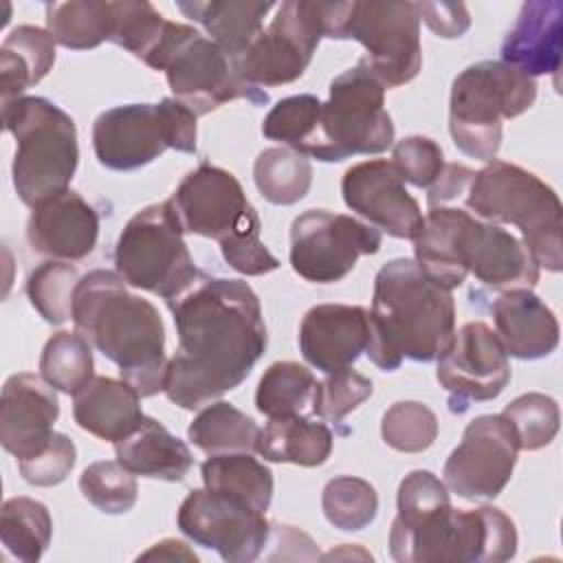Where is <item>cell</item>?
I'll list each match as a JSON object with an SVG mask.
<instances>
[{"label":"cell","mask_w":563,"mask_h":563,"mask_svg":"<svg viewBox=\"0 0 563 563\" xmlns=\"http://www.w3.org/2000/svg\"><path fill=\"white\" fill-rule=\"evenodd\" d=\"M196 114L174 97L158 103H128L101 112L92 125L97 161L112 172L150 165L165 150L196 152Z\"/></svg>","instance_id":"obj_13"},{"label":"cell","mask_w":563,"mask_h":563,"mask_svg":"<svg viewBox=\"0 0 563 563\" xmlns=\"http://www.w3.org/2000/svg\"><path fill=\"white\" fill-rule=\"evenodd\" d=\"M383 235L345 213L308 209L290 227V266L306 282L334 284L354 271L358 257L380 251Z\"/></svg>","instance_id":"obj_16"},{"label":"cell","mask_w":563,"mask_h":563,"mask_svg":"<svg viewBox=\"0 0 563 563\" xmlns=\"http://www.w3.org/2000/svg\"><path fill=\"white\" fill-rule=\"evenodd\" d=\"M438 383L449 394V409L464 413L473 402L497 398L510 383V363L497 334L482 321L464 323L438 356Z\"/></svg>","instance_id":"obj_19"},{"label":"cell","mask_w":563,"mask_h":563,"mask_svg":"<svg viewBox=\"0 0 563 563\" xmlns=\"http://www.w3.org/2000/svg\"><path fill=\"white\" fill-rule=\"evenodd\" d=\"M413 253L416 264L449 290L462 286L468 273L495 290L532 288L539 282V266L523 242L455 207L429 209Z\"/></svg>","instance_id":"obj_4"},{"label":"cell","mask_w":563,"mask_h":563,"mask_svg":"<svg viewBox=\"0 0 563 563\" xmlns=\"http://www.w3.org/2000/svg\"><path fill=\"white\" fill-rule=\"evenodd\" d=\"M81 495L106 515H123L134 508L139 484L134 473L112 460L92 462L79 477Z\"/></svg>","instance_id":"obj_41"},{"label":"cell","mask_w":563,"mask_h":563,"mask_svg":"<svg viewBox=\"0 0 563 563\" xmlns=\"http://www.w3.org/2000/svg\"><path fill=\"white\" fill-rule=\"evenodd\" d=\"M325 2L286 0L253 44L233 59V70L249 86H284L308 68L323 37Z\"/></svg>","instance_id":"obj_15"},{"label":"cell","mask_w":563,"mask_h":563,"mask_svg":"<svg viewBox=\"0 0 563 563\" xmlns=\"http://www.w3.org/2000/svg\"><path fill=\"white\" fill-rule=\"evenodd\" d=\"M59 418L55 387L42 376L20 372L7 378L0 396V442L13 457L24 460L42 451Z\"/></svg>","instance_id":"obj_21"},{"label":"cell","mask_w":563,"mask_h":563,"mask_svg":"<svg viewBox=\"0 0 563 563\" xmlns=\"http://www.w3.org/2000/svg\"><path fill=\"white\" fill-rule=\"evenodd\" d=\"M321 508L325 519L345 532H356L367 528L378 512L376 488L352 475L334 477L325 484L321 495Z\"/></svg>","instance_id":"obj_39"},{"label":"cell","mask_w":563,"mask_h":563,"mask_svg":"<svg viewBox=\"0 0 563 563\" xmlns=\"http://www.w3.org/2000/svg\"><path fill=\"white\" fill-rule=\"evenodd\" d=\"M46 31L55 44L70 51H88L110 42L114 29L112 2L70 0L46 2Z\"/></svg>","instance_id":"obj_31"},{"label":"cell","mask_w":563,"mask_h":563,"mask_svg":"<svg viewBox=\"0 0 563 563\" xmlns=\"http://www.w3.org/2000/svg\"><path fill=\"white\" fill-rule=\"evenodd\" d=\"M167 306L178 350L167 361L163 391L180 409L196 411L242 385L266 352L262 306L244 279L207 273Z\"/></svg>","instance_id":"obj_1"},{"label":"cell","mask_w":563,"mask_h":563,"mask_svg":"<svg viewBox=\"0 0 563 563\" xmlns=\"http://www.w3.org/2000/svg\"><path fill=\"white\" fill-rule=\"evenodd\" d=\"M77 462V449L64 433H53L48 444L31 457L18 460V468L24 482L33 486H57L62 484Z\"/></svg>","instance_id":"obj_47"},{"label":"cell","mask_w":563,"mask_h":563,"mask_svg":"<svg viewBox=\"0 0 563 563\" xmlns=\"http://www.w3.org/2000/svg\"><path fill=\"white\" fill-rule=\"evenodd\" d=\"M114 453L130 473L163 482H183L194 464L189 446L147 416L134 433L114 442Z\"/></svg>","instance_id":"obj_27"},{"label":"cell","mask_w":563,"mask_h":563,"mask_svg":"<svg viewBox=\"0 0 563 563\" xmlns=\"http://www.w3.org/2000/svg\"><path fill=\"white\" fill-rule=\"evenodd\" d=\"M26 238L35 253L55 260H84L99 238V216L77 191L66 189L33 207Z\"/></svg>","instance_id":"obj_23"},{"label":"cell","mask_w":563,"mask_h":563,"mask_svg":"<svg viewBox=\"0 0 563 563\" xmlns=\"http://www.w3.org/2000/svg\"><path fill=\"white\" fill-rule=\"evenodd\" d=\"M343 202L391 238L416 240L424 216L391 161L374 158L352 165L341 180Z\"/></svg>","instance_id":"obj_20"},{"label":"cell","mask_w":563,"mask_h":563,"mask_svg":"<svg viewBox=\"0 0 563 563\" xmlns=\"http://www.w3.org/2000/svg\"><path fill=\"white\" fill-rule=\"evenodd\" d=\"M418 18L444 40L462 37L471 26V15L462 2H416Z\"/></svg>","instance_id":"obj_48"},{"label":"cell","mask_w":563,"mask_h":563,"mask_svg":"<svg viewBox=\"0 0 563 563\" xmlns=\"http://www.w3.org/2000/svg\"><path fill=\"white\" fill-rule=\"evenodd\" d=\"M169 205L183 231L216 240L233 271L257 277L279 266L260 238L257 211L231 172L209 163L198 165L180 180Z\"/></svg>","instance_id":"obj_5"},{"label":"cell","mask_w":563,"mask_h":563,"mask_svg":"<svg viewBox=\"0 0 563 563\" xmlns=\"http://www.w3.org/2000/svg\"><path fill=\"white\" fill-rule=\"evenodd\" d=\"M519 442L501 413L471 420L444 462V484L462 499H495L512 477Z\"/></svg>","instance_id":"obj_18"},{"label":"cell","mask_w":563,"mask_h":563,"mask_svg":"<svg viewBox=\"0 0 563 563\" xmlns=\"http://www.w3.org/2000/svg\"><path fill=\"white\" fill-rule=\"evenodd\" d=\"M563 51V4L528 0L501 44V62L528 77L556 75Z\"/></svg>","instance_id":"obj_24"},{"label":"cell","mask_w":563,"mask_h":563,"mask_svg":"<svg viewBox=\"0 0 563 563\" xmlns=\"http://www.w3.org/2000/svg\"><path fill=\"white\" fill-rule=\"evenodd\" d=\"M380 435L400 453H422L438 438V418L424 402L400 400L383 413Z\"/></svg>","instance_id":"obj_43"},{"label":"cell","mask_w":563,"mask_h":563,"mask_svg":"<svg viewBox=\"0 0 563 563\" xmlns=\"http://www.w3.org/2000/svg\"><path fill=\"white\" fill-rule=\"evenodd\" d=\"M394 143V123L385 110V86L361 57L336 75L328 101L299 154L321 163H339L354 154H380Z\"/></svg>","instance_id":"obj_10"},{"label":"cell","mask_w":563,"mask_h":563,"mask_svg":"<svg viewBox=\"0 0 563 563\" xmlns=\"http://www.w3.org/2000/svg\"><path fill=\"white\" fill-rule=\"evenodd\" d=\"M2 123L15 139L13 187L31 209L68 189L77 161V128L70 114L46 97L2 103Z\"/></svg>","instance_id":"obj_8"},{"label":"cell","mask_w":563,"mask_h":563,"mask_svg":"<svg viewBox=\"0 0 563 563\" xmlns=\"http://www.w3.org/2000/svg\"><path fill=\"white\" fill-rule=\"evenodd\" d=\"M391 165L400 174V178L413 187L429 189L440 172L444 169L442 147L429 136H405L394 145Z\"/></svg>","instance_id":"obj_46"},{"label":"cell","mask_w":563,"mask_h":563,"mask_svg":"<svg viewBox=\"0 0 563 563\" xmlns=\"http://www.w3.org/2000/svg\"><path fill=\"white\" fill-rule=\"evenodd\" d=\"M139 559H158V561H198L194 550H189L187 543L176 541V539H163L154 543L147 552H143Z\"/></svg>","instance_id":"obj_50"},{"label":"cell","mask_w":563,"mask_h":563,"mask_svg":"<svg viewBox=\"0 0 563 563\" xmlns=\"http://www.w3.org/2000/svg\"><path fill=\"white\" fill-rule=\"evenodd\" d=\"M367 325L365 354L383 372L398 369L402 358L429 363L455 334V301L416 260L396 257L374 277Z\"/></svg>","instance_id":"obj_3"},{"label":"cell","mask_w":563,"mask_h":563,"mask_svg":"<svg viewBox=\"0 0 563 563\" xmlns=\"http://www.w3.org/2000/svg\"><path fill=\"white\" fill-rule=\"evenodd\" d=\"M185 18L205 26L209 37L229 55L238 59L253 40L264 31V18L275 2L255 0H211V2H176Z\"/></svg>","instance_id":"obj_28"},{"label":"cell","mask_w":563,"mask_h":563,"mask_svg":"<svg viewBox=\"0 0 563 563\" xmlns=\"http://www.w3.org/2000/svg\"><path fill=\"white\" fill-rule=\"evenodd\" d=\"M79 279L75 266L62 260H51L31 271L26 279V297L46 323L59 325L73 319V301Z\"/></svg>","instance_id":"obj_38"},{"label":"cell","mask_w":563,"mask_h":563,"mask_svg":"<svg viewBox=\"0 0 563 563\" xmlns=\"http://www.w3.org/2000/svg\"><path fill=\"white\" fill-rule=\"evenodd\" d=\"M253 178L264 200L288 207L308 194L312 185V165L292 147H266L255 158Z\"/></svg>","instance_id":"obj_36"},{"label":"cell","mask_w":563,"mask_h":563,"mask_svg":"<svg viewBox=\"0 0 563 563\" xmlns=\"http://www.w3.org/2000/svg\"><path fill=\"white\" fill-rule=\"evenodd\" d=\"M55 64V40L48 31L31 24L15 26L0 46V95L2 103L22 97L40 84Z\"/></svg>","instance_id":"obj_29"},{"label":"cell","mask_w":563,"mask_h":563,"mask_svg":"<svg viewBox=\"0 0 563 563\" xmlns=\"http://www.w3.org/2000/svg\"><path fill=\"white\" fill-rule=\"evenodd\" d=\"M75 422L106 442H119L134 433L143 422L141 396L123 378L95 376L79 394L73 396Z\"/></svg>","instance_id":"obj_26"},{"label":"cell","mask_w":563,"mask_h":563,"mask_svg":"<svg viewBox=\"0 0 563 563\" xmlns=\"http://www.w3.org/2000/svg\"><path fill=\"white\" fill-rule=\"evenodd\" d=\"M260 427L227 400H213L187 427V438L207 455L255 451Z\"/></svg>","instance_id":"obj_33"},{"label":"cell","mask_w":563,"mask_h":563,"mask_svg":"<svg viewBox=\"0 0 563 563\" xmlns=\"http://www.w3.org/2000/svg\"><path fill=\"white\" fill-rule=\"evenodd\" d=\"M321 101L314 95H292L279 99L262 121V134L299 152L314 130Z\"/></svg>","instance_id":"obj_44"},{"label":"cell","mask_w":563,"mask_h":563,"mask_svg":"<svg viewBox=\"0 0 563 563\" xmlns=\"http://www.w3.org/2000/svg\"><path fill=\"white\" fill-rule=\"evenodd\" d=\"M200 473L207 488L238 497L266 515L273 499V473L251 453L209 455Z\"/></svg>","instance_id":"obj_32"},{"label":"cell","mask_w":563,"mask_h":563,"mask_svg":"<svg viewBox=\"0 0 563 563\" xmlns=\"http://www.w3.org/2000/svg\"><path fill=\"white\" fill-rule=\"evenodd\" d=\"M367 310L347 303H319L299 325V350L308 365L323 374L350 367L365 352Z\"/></svg>","instance_id":"obj_22"},{"label":"cell","mask_w":563,"mask_h":563,"mask_svg":"<svg viewBox=\"0 0 563 563\" xmlns=\"http://www.w3.org/2000/svg\"><path fill=\"white\" fill-rule=\"evenodd\" d=\"M169 200L134 213L114 246L117 273L128 286L176 301L200 277Z\"/></svg>","instance_id":"obj_14"},{"label":"cell","mask_w":563,"mask_h":563,"mask_svg":"<svg viewBox=\"0 0 563 563\" xmlns=\"http://www.w3.org/2000/svg\"><path fill=\"white\" fill-rule=\"evenodd\" d=\"M464 205L490 224H515L537 266L550 273L563 268L561 200L537 174L495 158L475 172Z\"/></svg>","instance_id":"obj_7"},{"label":"cell","mask_w":563,"mask_h":563,"mask_svg":"<svg viewBox=\"0 0 563 563\" xmlns=\"http://www.w3.org/2000/svg\"><path fill=\"white\" fill-rule=\"evenodd\" d=\"M40 372L48 385L75 396L95 378L92 345L79 332H55L42 350Z\"/></svg>","instance_id":"obj_37"},{"label":"cell","mask_w":563,"mask_h":563,"mask_svg":"<svg viewBox=\"0 0 563 563\" xmlns=\"http://www.w3.org/2000/svg\"><path fill=\"white\" fill-rule=\"evenodd\" d=\"M490 314L508 356L537 361L550 356L559 345V321L530 288L504 290L493 301Z\"/></svg>","instance_id":"obj_25"},{"label":"cell","mask_w":563,"mask_h":563,"mask_svg":"<svg viewBox=\"0 0 563 563\" xmlns=\"http://www.w3.org/2000/svg\"><path fill=\"white\" fill-rule=\"evenodd\" d=\"M53 519L42 501L31 497H11L0 512V541L4 550L22 561L35 563L51 543Z\"/></svg>","instance_id":"obj_35"},{"label":"cell","mask_w":563,"mask_h":563,"mask_svg":"<svg viewBox=\"0 0 563 563\" xmlns=\"http://www.w3.org/2000/svg\"><path fill=\"white\" fill-rule=\"evenodd\" d=\"M389 554L398 563H501L517 554V528L495 506L457 510L451 501L396 515Z\"/></svg>","instance_id":"obj_6"},{"label":"cell","mask_w":563,"mask_h":563,"mask_svg":"<svg viewBox=\"0 0 563 563\" xmlns=\"http://www.w3.org/2000/svg\"><path fill=\"white\" fill-rule=\"evenodd\" d=\"M334 435L323 422L306 416L271 418L260 429L255 451L266 462H286L297 466H321L332 453Z\"/></svg>","instance_id":"obj_30"},{"label":"cell","mask_w":563,"mask_h":563,"mask_svg":"<svg viewBox=\"0 0 563 563\" xmlns=\"http://www.w3.org/2000/svg\"><path fill=\"white\" fill-rule=\"evenodd\" d=\"M114 29L110 42L130 51L147 64L163 42L169 20H165L150 2L145 0H121L112 2Z\"/></svg>","instance_id":"obj_40"},{"label":"cell","mask_w":563,"mask_h":563,"mask_svg":"<svg viewBox=\"0 0 563 563\" xmlns=\"http://www.w3.org/2000/svg\"><path fill=\"white\" fill-rule=\"evenodd\" d=\"M147 66L165 73L174 99L196 117L209 114L233 99H246L253 106L268 103V95L242 81L229 55L189 24L169 20L167 33Z\"/></svg>","instance_id":"obj_12"},{"label":"cell","mask_w":563,"mask_h":563,"mask_svg":"<svg viewBox=\"0 0 563 563\" xmlns=\"http://www.w3.org/2000/svg\"><path fill=\"white\" fill-rule=\"evenodd\" d=\"M374 391V383L345 367L328 374L321 383H317L312 398V413L325 422L341 424V420L354 411L361 402H365Z\"/></svg>","instance_id":"obj_45"},{"label":"cell","mask_w":563,"mask_h":563,"mask_svg":"<svg viewBox=\"0 0 563 563\" xmlns=\"http://www.w3.org/2000/svg\"><path fill=\"white\" fill-rule=\"evenodd\" d=\"M537 81L517 68L484 59L464 68L451 86L449 132L455 147L490 163L501 145V121L532 108Z\"/></svg>","instance_id":"obj_9"},{"label":"cell","mask_w":563,"mask_h":563,"mask_svg":"<svg viewBox=\"0 0 563 563\" xmlns=\"http://www.w3.org/2000/svg\"><path fill=\"white\" fill-rule=\"evenodd\" d=\"M501 416L512 424L519 451H539L559 433V405L554 398L539 391L517 396L504 407Z\"/></svg>","instance_id":"obj_42"},{"label":"cell","mask_w":563,"mask_h":563,"mask_svg":"<svg viewBox=\"0 0 563 563\" xmlns=\"http://www.w3.org/2000/svg\"><path fill=\"white\" fill-rule=\"evenodd\" d=\"M317 378L306 365L295 361L273 363L257 383L255 407L262 416L292 418L312 413Z\"/></svg>","instance_id":"obj_34"},{"label":"cell","mask_w":563,"mask_h":563,"mask_svg":"<svg viewBox=\"0 0 563 563\" xmlns=\"http://www.w3.org/2000/svg\"><path fill=\"white\" fill-rule=\"evenodd\" d=\"M75 330L108 361L119 365L121 378L141 398L165 387V325L147 299L128 290L117 271L86 273L73 301Z\"/></svg>","instance_id":"obj_2"},{"label":"cell","mask_w":563,"mask_h":563,"mask_svg":"<svg viewBox=\"0 0 563 563\" xmlns=\"http://www.w3.org/2000/svg\"><path fill=\"white\" fill-rule=\"evenodd\" d=\"M323 37L361 42L365 64L385 88L409 84L422 66L416 2H325Z\"/></svg>","instance_id":"obj_11"},{"label":"cell","mask_w":563,"mask_h":563,"mask_svg":"<svg viewBox=\"0 0 563 563\" xmlns=\"http://www.w3.org/2000/svg\"><path fill=\"white\" fill-rule=\"evenodd\" d=\"M176 523L187 539L216 550L229 563L260 559L271 537V523L264 512L207 486L191 490L183 499Z\"/></svg>","instance_id":"obj_17"},{"label":"cell","mask_w":563,"mask_h":563,"mask_svg":"<svg viewBox=\"0 0 563 563\" xmlns=\"http://www.w3.org/2000/svg\"><path fill=\"white\" fill-rule=\"evenodd\" d=\"M473 176H475V172L468 169L466 165L446 163L444 169L440 172V176L435 178V183L429 187V194H427L429 209L446 207V202L464 196Z\"/></svg>","instance_id":"obj_49"}]
</instances>
